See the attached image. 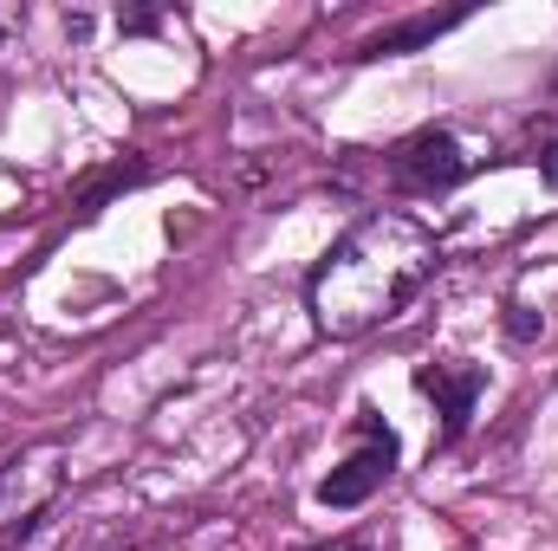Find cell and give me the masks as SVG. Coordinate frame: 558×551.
Returning a JSON list of instances; mask_svg holds the SVG:
<instances>
[{
  "mask_svg": "<svg viewBox=\"0 0 558 551\" xmlns=\"http://www.w3.org/2000/svg\"><path fill=\"white\" fill-rule=\"evenodd\" d=\"M435 234L410 215L357 221L312 273V318L331 338H364L390 325L422 285L435 279Z\"/></svg>",
  "mask_w": 558,
  "mask_h": 551,
  "instance_id": "obj_1",
  "label": "cell"
},
{
  "mask_svg": "<svg viewBox=\"0 0 558 551\" xmlns=\"http://www.w3.org/2000/svg\"><path fill=\"white\" fill-rule=\"evenodd\" d=\"M364 434H371V448H357L344 467H331L325 480H318V506H331V513H344V506H364L390 474H397V434L377 421V415L364 409V421H357Z\"/></svg>",
  "mask_w": 558,
  "mask_h": 551,
  "instance_id": "obj_2",
  "label": "cell"
},
{
  "mask_svg": "<svg viewBox=\"0 0 558 551\" xmlns=\"http://www.w3.org/2000/svg\"><path fill=\"white\" fill-rule=\"evenodd\" d=\"M481 383H487V370H481V364H422V370H416V390H422V396H435V409H441V448H448V441H461V428H468V415H474Z\"/></svg>",
  "mask_w": 558,
  "mask_h": 551,
  "instance_id": "obj_3",
  "label": "cell"
},
{
  "mask_svg": "<svg viewBox=\"0 0 558 551\" xmlns=\"http://www.w3.org/2000/svg\"><path fill=\"white\" fill-rule=\"evenodd\" d=\"M461 169H468V156H461V143L448 137V131H422V137H410L403 149H397V182L416 188V195L454 188Z\"/></svg>",
  "mask_w": 558,
  "mask_h": 551,
  "instance_id": "obj_4",
  "label": "cell"
},
{
  "mask_svg": "<svg viewBox=\"0 0 558 551\" xmlns=\"http://www.w3.org/2000/svg\"><path fill=\"white\" fill-rule=\"evenodd\" d=\"M441 26H454V13H422V20H410V26H390V33H377V39L364 46V59H384V52H410V46H422V39H435Z\"/></svg>",
  "mask_w": 558,
  "mask_h": 551,
  "instance_id": "obj_5",
  "label": "cell"
},
{
  "mask_svg": "<svg viewBox=\"0 0 558 551\" xmlns=\"http://www.w3.org/2000/svg\"><path fill=\"white\" fill-rule=\"evenodd\" d=\"M318 551H377L371 539H331V546H318Z\"/></svg>",
  "mask_w": 558,
  "mask_h": 551,
  "instance_id": "obj_6",
  "label": "cell"
},
{
  "mask_svg": "<svg viewBox=\"0 0 558 551\" xmlns=\"http://www.w3.org/2000/svg\"><path fill=\"white\" fill-rule=\"evenodd\" d=\"M539 169H546V182H553V188H558V143H553V149H546V162H539Z\"/></svg>",
  "mask_w": 558,
  "mask_h": 551,
  "instance_id": "obj_7",
  "label": "cell"
}]
</instances>
